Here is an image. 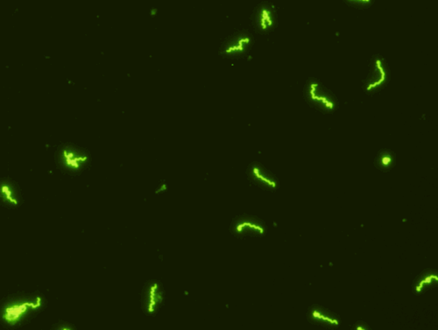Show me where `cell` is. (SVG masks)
<instances>
[{"mask_svg":"<svg viewBox=\"0 0 438 330\" xmlns=\"http://www.w3.org/2000/svg\"><path fill=\"white\" fill-rule=\"evenodd\" d=\"M41 305V300L40 297H37V299L34 301H22V302H14L13 305H10L5 308L4 311V318L5 321L10 323H14L15 321H18L21 317L27 314L30 308H40Z\"/></svg>","mask_w":438,"mask_h":330,"instance_id":"cell-1","label":"cell"},{"mask_svg":"<svg viewBox=\"0 0 438 330\" xmlns=\"http://www.w3.org/2000/svg\"><path fill=\"white\" fill-rule=\"evenodd\" d=\"M233 229L240 235H263L266 228L261 221L252 217L239 218L235 223Z\"/></svg>","mask_w":438,"mask_h":330,"instance_id":"cell-2","label":"cell"},{"mask_svg":"<svg viewBox=\"0 0 438 330\" xmlns=\"http://www.w3.org/2000/svg\"><path fill=\"white\" fill-rule=\"evenodd\" d=\"M163 300V292L158 282H151L147 286L145 296L146 312L154 313L159 308Z\"/></svg>","mask_w":438,"mask_h":330,"instance_id":"cell-3","label":"cell"},{"mask_svg":"<svg viewBox=\"0 0 438 330\" xmlns=\"http://www.w3.org/2000/svg\"><path fill=\"white\" fill-rule=\"evenodd\" d=\"M310 98L318 105L327 110H332L334 108L333 102L326 93L323 91L318 84H312L310 87Z\"/></svg>","mask_w":438,"mask_h":330,"instance_id":"cell-4","label":"cell"},{"mask_svg":"<svg viewBox=\"0 0 438 330\" xmlns=\"http://www.w3.org/2000/svg\"><path fill=\"white\" fill-rule=\"evenodd\" d=\"M251 174L253 180L261 186L273 189L276 187V181L274 176L260 166H253L251 169Z\"/></svg>","mask_w":438,"mask_h":330,"instance_id":"cell-5","label":"cell"},{"mask_svg":"<svg viewBox=\"0 0 438 330\" xmlns=\"http://www.w3.org/2000/svg\"><path fill=\"white\" fill-rule=\"evenodd\" d=\"M310 317L318 323H323L327 325H338V321L336 317L323 308H315L311 309Z\"/></svg>","mask_w":438,"mask_h":330,"instance_id":"cell-6","label":"cell"},{"mask_svg":"<svg viewBox=\"0 0 438 330\" xmlns=\"http://www.w3.org/2000/svg\"><path fill=\"white\" fill-rule=\"evenodd\" d=\"M385 79V69H384V68L381 64V60L378 59L376 62H375L374 70L372 71V76H371L370 81L368 83L367 90H371L372 88H376L378 86H380L381 84L384 83Z\"/></svg>","mask_w":438,"mask_h":330,"instance_id":"cell-7","label":"cell"},{"mask_svg":"<svg viewBox=\"0 0 438 330\" xmlns=\"http://www.w3.org/2000/svg\"><path fill=\"white\" fill-rule=\"evenodd\" d=\"M249 43H250V39L248 37L237 38L226 47L224 50V53L225 54H235V53L244 52L245 49H246Z\"/></svg>","mask_w":438,"mask_h":330,"instance_id":"cell-8","label":"cell"},{"mask_svg":"<svg viewBox=\"0 0 438 330\" xmlns=\"http://www.w3.org/2000/svg\"><path fill=\"white\" fill-rule=\"evenodd\" d=\"M257 24L262 30H266L273 26V12L268 7L260 10L257 16Z\"/></svg>","mask_w":438,"mask_h":330,"instance_id":"cell-9","label":"cell"},{"mask_svg":"<svg viewBox=\"0 0 438 330\" xmlns=\"http://www.w3.org/2000/svg\"><path fill=\"white\" fill-rule=\"evenodd\" d=\"M64 158L66 159V164L72 168L78 169L82 164L86 162L88 160V157L84 154H77L71 151H63Z\"/></svg>","mask_w":438,"mask_h":330,"instance_id":"cell-10","label":"cell"},{"mask_svg":"<svg viewBox=\"0 0 438 330\" xmlns=\"http://www.w3.org/2000/svg\"><path fill=\"white\" fill-rule=\"evenodd\" d=\"M438 277L437 274L434 273H427L424 276L420 277V280L417 282L416 286V291L417 293H422L423 291L433 286L435 282H438Z\"/></svg>","mask_w":438,"mask_h":330,"instance_id":"cell-11","label":"cell"},{"mask_svg":"<svg viewBox=\"0 0 438 330\" xmlns=\"http://www.w3.org/2000/svg\"><path fill=\"white\" fill-rule=\"evenodd\" d=\"M376 163L381 169H390L394 164V155L388 151H383L381 154H378Z\"/></svg>","mask_w":438,"mask_h":330,"instance_id":"cell-12","label":"cell"},{"mask_svg":"<svg viewBox=\"0 0 438 330\" xmlns=\"http://www.w3.org/2000/svg\"><path fill=\"white\" fill-rule=\"evenodd\" d=\"M1 191H2L3 194H5V197H6V199H7L8 201L12 202V203H14V204H17V201L13 197V192H11V190H9L8 186H3V187L1 188Z\"/></svg>","mask_w":438,"mask_h":330,"instance_id":"cell-13","label":"cell"},{"mask_svg":"<svg viewBox=\"0 0 438 330\" xmlns=\"http://www.w3.org/2000/svg\"><path fill=\"white\" fill-rule=\"evenodd\" d=\"M348 1L359 3V4H368L371 2V0H348Z\"/></svg>","mask_w":438,"mask_h":330,"instance_id":"cell-14","label":"cell"}]
</instances>
